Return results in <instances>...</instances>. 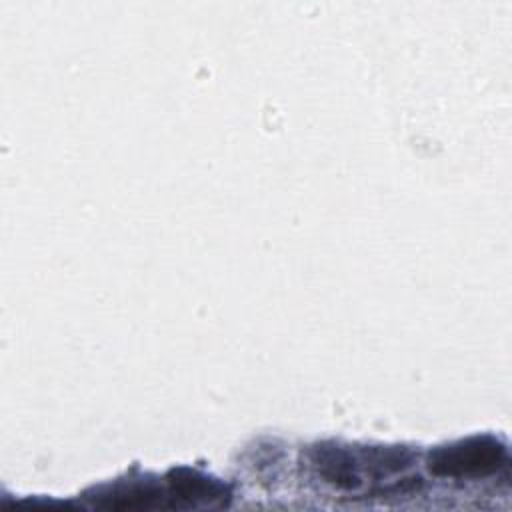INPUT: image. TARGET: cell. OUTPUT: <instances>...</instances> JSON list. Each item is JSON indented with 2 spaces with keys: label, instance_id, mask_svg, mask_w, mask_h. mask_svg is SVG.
Segmentation results:
<instances>
[{
  "label": "cell",
  "instance_id": "6da1fadb",
  "mask_svg": "<svg viewBox=\"0 0 512 512\" xmlns=\"http://www.w3.org/2000/svg\"><path fill=\"white\" fill-rule=\"evenodd\" d=\"M506 462V448L494 438H472L438 448L430 456V470L436 476L476 478L496 472Z\"/></svg>",
  "mask_w": 512,
  "mask_h": 512
}]
</instances>
